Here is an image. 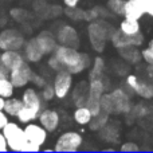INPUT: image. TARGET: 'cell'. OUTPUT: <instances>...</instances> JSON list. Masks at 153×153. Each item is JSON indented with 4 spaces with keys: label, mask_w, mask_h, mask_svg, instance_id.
Listing matches in <instances>:
<instances>
[{
    "label": "cell",
    "mask_w": 153,
    "mask_h": 153,
    "mask_svg": "<svg viewBox=\"0 0 153 153\" xmlns=\"http://www.w3.org/2000/svg\"><path fill=\"white\" fill-rule=\"evenodd\" d=\"M54 55L58 59L62 70H66L70 74L78 75L87 71L91 65V55L85 51H79L78 48L69 46L58 45L54 50Z\"/></svg>",
    "instance_id": "6da1fadb"
},
{
    "label": "cell",
    "mask_w": 153,
    "mask_h": 153,
    "mask_svg": "<svg viewBox=\"0 0 153 153\" xmlns=\"http://www.w3.org/2000/svg\"><path fill=\"white\" fill-rule=\"evenodd\" d=\"M5 140H7L8 151L11 152H27V153H35L40 152L42 148L35 144H31L27 141L24 136V130L22 124L18 121H8L7 125L1 129Z\"/></svg>",
    "instance_id": "7a4b0ae2"
},
{
    "label": "cell",
    "mask_w": 153,
    "mask_h": 153,
    "mask_svg": "<svg viewBox=\"0 0 153 153\" xmlns=\"http://www.w3.org/2000/svg\"><path fill=\"white\" fill-rule=\"evenodd\" d=\"M113 24H110L106 19H95L89 22L87 24V36H89L90 47L95 53L101 54L106 48V45L109 42V35L113 30Z\"/></svg>",
    "instance_id": "3957f363"
},
{
    "label": "cell",
    "mask_w": 153,
    "mask_h": 153,
    "mask_svg": "<svg viewBox=\"0 0 153 153\" xmlns=\"http://www.w3.org/2000/svg\"><path fill=\"white\" fill-rule=\"evenodd\" d=\"M83 145V136L76 130H66L61 133L54 144V152H66L74 153L81 151Z\"/></svg>",
    "instance_id": "277c9868"
},
{
    "label": "cell",
    "mask_w": 153,
    "mask_h": 153,
    "mask_svg": "<svg viewBox=\"0 0 153 153\" xmlns=\"http://www.w3.org/2000/svg\"><path fill=\"white\" fill-rule=\"evenodd\" d=\"M51 83L54 87L55 98L59 101H63L71 93V89L74 86V75L70 74L66 70H58L54 73V78Z\"/></svg>",
    "instance_id": "5b68a950"
},
{
    "label": "cell",
    "mask_w": 153,
    "mask_h": 153,
    "mask_svg": "<svg viewBox=\"0 0 153 153\" xmlns=\"http://www.w3.org/2000/svg\"><path fill=\"white\" fill-rule=\"evenodd\" d=\"M109 42L113 45L114 48L120 50V48H125V47H143L144 43H145V36H144L143 32L137 35H133V36H128L124 35L118 31L117 27H113V30L110 31L109 35Z\"/></svg>",
    "instance_id": "8992f818"
},
{
    "label": "cell",
    "mask_w": 153,
    "mask_h": 153,
    "mask_svg": "<svg viewBox=\"0 0 153 153\" xmlns=\"http://www.w3.org/2000/svg\"><path fill=\"white\" fill-rule=\"evenodd\" d=\"M26 36L24 32L15 27L4 28L0 31V50H22Z\"/></svg>",
    "instance_id": "52a82bcc"
},
{
    "label": "cell",
    "mask_w": 153,
    "mask_h": 153,
    "mask_svg": "<svg viewBox=\"0 0 153 153\" xmlns=\"http://www.w3.org/2000/svg\"><path fill=\"white\" fill-rule=\"evenodd\" d=\"M109 94H110L111 102H113V116H117V114L126 116V114H129L133 102L130 93L126 89L116 87V89L109 90Z\"/></svg>",
    "instance_id": "ba28073f"
},
{
    "label": "cell",
    "mask_w": 153,
    "mask_h": 153,
    "mask_svg": "<svg viewBox=\"0 0 153 153\" xmlns=\"http://www.w3.org/2000/svg\"><path fill=\"white\" fill-rule=\"evenodd\" d=\"M32 73H34V70L31 67V63L24 61L8 73V78L12 82L15 89H23V87L28 86L31 83Z\"/></svg>",
    "instance_id": "9c48e42d"
},
{
    "label": "cell",
    "mask_w": 153,
    "mask_h": 153,
    "mask_svg": "<svg viewBox=\"0 0 153 153\" xmlns=\"http://www.w3.org/2000/svg\"><path fill=\"white\" fill-rule=\"evenodd\" d=\"M54 35H55L58 45L69 46V47L74 48H79V46H81V36H79L76 28L71 24L62 23Z\"/></svg>",
    "instance_id": "30bf717a"
},
{
    "label": "cell",
    "mask_w": 153,
    "mask_h": 153,
    "mask_svg": "<svg viewBox=\"0 0 153 153\" xmlns=\"http://www.w3.org/2000/svg\"><path fill=\"white\" fill-rule=\"evenodd\" d=\"M23 130L28 143L35 144V145L40 146V148H43L47 144L48 132L38 121H31L28 124H24Z\"/></svg>",
    "instance_id": "8fae6325"
},
{
    "label": "cell",
    "mask_w": 153,
    "mask_h": 153,
    "mask_svg": "<svg viewBox=\"0 0 153 153\" xmlns=\"http://www.w3.org/2000/svg\"><path fill=\"white\" fill-rule=\"evenodd\" d=\"M36 121L45 128L46 130L50 133H55L56 130L61 128L62 124V117L56 109H51V108H43L40 110L39 116H38Z\"/></svg>",
    "instance_id": "7c38bea8"
},
{
    "label": "cell",
    "mask_w": 153,
    "mask_h": 153,
    "mask_svg": "<svg viewBox=\"0 0 153 153\" xmlns=\"http://www.w3.org/2000/svg\"><path fill=\"white\" fill-rule=\"evenodd\" d=\"M22 103H23L24 108H28L31 110L40 113L43 108H45V102L40 98L39 90L34 86H26L23 87V91H22Z\"/></svg>",
    "instance_id": "4fadbf2b"
},
{
    "label": "cell",
    "mask_w": 153,
    "mask_h": 153,
    "mask_svg": "<svg viewBox=\"0 0 153 153\" xmlns=\"http://www.w3.org/2000/svg\"><path fill=\"white\" fill-rule=\"evenodd\" d=\"M146 5H148V0H125L122 18L141 20L146 15Z\"/></svg>",
    "instance_id": "5bb4252c"
},
{
    "label": "cell",
    "mask_w": 153,
    "mask_h": 153,
    "mask_svg": "<svg viewBox=\"0 0 153 153\" xmlns=\"http://www.w3.org/2000/svg\"><path fill=\"white\" fill-rule=\"evenodd\" d=\"M34 38H35V40H36V43L39 45L40 50H42L45 56L51 55V54L54 53V50L56 48V46H58L55 35H54V32L50 31V30H42V31L38 32Z\"/></svg>",
    "instance_id": "9a60e30c"
},
{
    "label": "cell",
    "mask_w": 153,
    "mask_h": 153,
    "mask_svg": "<svg viewBox=\"0 0 153 153\" xmlns=\"http://www.w3.org/2000/svg\"><path fill=\"white\" fill-rule=\"evenodd\" d=\"M20 51L23 54L24 61H27L28 63H39L45 58V55H43L42 50H40L39 45L36 43L34 36L30 38V39H26Z\"/></svg>",
    "instance_id": "2e32d148"
},
{
    "label": "cell",
    "mask_w": 153,
    "mask_h": 153,
    "mask_svg": "<svg viewBox=\"0 0 153 153\" xmlns=\"http://www.w3.org/2000/svg\"><path fill=\"white\" fill-rule=\"evenodd\" d=\"M109 90H110V87H109V82L105 75L89 79V82H87V97L89 98L101 100V95Z\"/></svg>",
    "instance_id": "e0dca14e"
},
{
    "label": "cell",
    "mask_w": 153,
    "mask_h": 153,
    "mask_svg": "<svg viewBox=\"0 0 153 153\" xmlns=\"http://www.w3.org/2000/svg\"><path fill=\"white\" fill-rule=\"evenodd\" d=\"M24 62L23 54L19 50H3L0 53V66L8 70V73Z\"/></svg>",
    "instance_id": "ac0fdd59"
},
{
    "label": "cell",
    "mask_w": 153,
    "mask_h": 153,
    "mask_svg": "<svg viewBox=\"0 0 153 153\" xmlns=\"http://www.w3.org/2000/svg\"><path fill=\"white\" fill-rule=\"evenodd\" d=\"M120 132H121V130H120V128H118V124H116V122L111 124L110 121H109L101 130H98L100 137L102 138V140H105L108 144H120L121 143V141H120L121 133Z\"/></svg>",
    "instance_id": "d6986e66"
},
{
    "label": "cell",
    "mask_w": 153,
    "mask_h": 153,
    "mask_svg": "<svg viewBox=\"0 0 153 153\" xmlns=\"http://www.w3.org/2000/svg\"><path fill=\"white\" fill-rule=\"evenodd\" d=\"M133 94L140 97L144 101L152 100L153 98V79L148 78V76H145L143 79L140 78L137 82V86L133 90Z\"/></svg>",
    "instance_id": "ffe728a7"
},
{
    "label": "cell",
    "mask_w": 153,
    "mask_h": 153,
    "mask_svg": "<svg viewBox=\"0 0 153 153\" xmlns=\"http://www.w3.org/2000/svg\"><path fill=\"white\" fill-rule=\"evenodd\" d=\"M118 31L124 35L128 36H133V35H137L141 32V24L140 20H133L129 18H122L118 23Z\"/></svg>",
    "instance_id": "44dd1931"
},
{
    "label": "cell",
    "mask_w": 153,
    "mask_h": 153,
    "mask_svg": "<svg viewBox=\"0 0 153 153\" xmlns=\"http://www.w3.org/2000/svg\"><path fill=\"white\" fill-rule=\"evenodd\" d=\"M106 71V61L103 56L101 55H95L91 59V65L89 67V74L87 78L93 79V78H98V76H103Z\"/></svg>",
    "instance_id": "7402d4cb"
},
{
    "label": "cell",
    "mask_w": 153,
    "mask_h": 153,
    "mask_svg": "<svg viewBox=\"0 0 153 153\" xmlns=\"http://www.w3.org/2000/svg\"><path fill=\"white\" fill-rule=\"evenodd\" d=\"M91 118H93V114L86 105L75 106L74 111H73V120H74V122L76 125H79V126H87L89 122L91 121Z\"/></svg>",
    "instance_id": "603a6c76"
},
{
    "label": "cell",
    "mask_w": 153,
    "mask_h": 153,
    "mask_svg": "<svg viewBox=\"0 0 153 153\" xmlns=\"http://www.w3.org/2000/svg\"><path fill=\"white\" fill-rule=\"evenodd\" d=\"M69 97H71L74 106L85 105L86 98H87V82L86 81H82V82H79L75 87L73 86L71 93H70Z\"/></svg>",
    "instance_id": "cb8c5ba5"
},
{
    "label": "cell",
    "mask_w": 153,
    "mask_h": 153,
    "mask_svg": "<svg viewBox=\"0 0 153 153\" xmlns=\"http://www.w3.org/2000/svg\"><path fill=\"white\" fill-rule=\"evenodd\" d=\"M118 54L124 61H126L128 63H138L141 61V54L138 47H125V48H120Z\"/></svg>",
    "instance_id": "d4e9b609"
},
{
    "label": "cell",
    "mask_w": 153,
    "mask_h": 153,
    "mask_svg": "<svg viewBox=\"0 0 153 153\" xmlns=\"http://www.w3.org/2000/svg\"><path fill=\"white\" fill-rule=\"evenodd\" d=\"M23 103H22V100L18 97H10V98H5V102H4V108L3 110L5 111L8 117H16V114L19 113V110L22 109Z\"/></svg>",
    "instance_id": "484cf974"
},
{
    "label": "cell",
    "mask_w": 153,
    "mask_h": 153,
    "mask_svg": "<svg viewBox=\"0 0 153 153\" xmlns=\"http://www.w3.org/2000/svg\"><path fill=\"white\" fill-rule=\"evenodd\" d=\"M109 121H110V116H109L108 113L101 110L97 116H93L91 121L89 122L87 126H89V129L91 130V132H98V130L102 129Z\"/></svg>",
    "instance_id": "4316f807"
},
{
    "label": "cell",
    "mask_w": 153,
    "mask_h": 153,
    "mask_svg": "<svg viewBox=\"0 0 153 153\" xmlns=\"http://www.w3.org/2000/svg\"><path fill=\"white\" fill-rule=\"evenodd\" d=\"M149 113H151V108L145 102H138L136 105H132V109H130L129 114H126V116H132L133 118H144Z\"/></svg>",
    "instance_id": "83f0119b"
},
{
    "label": "cell",
    "mask_w": 153,
    "mask_h": 153,
    "mask_svg": "<svg viewBox=\"0 0 153 153\" xmlns=\"http://www.w3.org/2000/svg\"><path fill=\"white\" fill-rule=\"evenodd\" d=\"M15 87L8 76H0V97L10 98L15 94Z\"/></svg>",
    "instance_id": "f1b7e54d"
},
{
    "label": "cell",
    "mask_w": 153,
    "mask_h": 153,
    "mask_svg": "<svg viewBox=\"0 0 153 153\" xmlns=\"http://www.w3.org/2000/svg\"><path fill=\"white\" fill-rule=\"evenodd\" d=\"M10 16L12 18L13 22H16V23L24 24L30 18H31V13H30L27 10H24V8L15 7L10 11Z\"/></svg>",
    "instance_id": "f546056e"
},
{
    "label": "cell",
    "mask_w": 153,
    "mask_h": 153,
    "mask_svg": "<svg viewBox=\"0 0 153 153\" xmlns=\"http://www.w3.org/2000/svg\"><path fill=\"white\" fill-rule=\"evenodd\" d=\"M124 4L125 0H106L105 7L108 8L111 15L122 18L124 16Z\"/></svg>",
    "instance_id": "4dcf8cb0"
},
{
    "label": "cell",
    "mask_w": 153,
    "mask_h": 153,
    "mask_svg": "<svg viewBox=\"0 0 153 153\" xmlns=\"http://www.w3.org/2000/svg\"><path fill=\"white\" fill-rule=\"evenodd\" d=\"M39 94H40V98L43 100V102H51V101L55 100V93H54V87H53V83L47 81V83L43 87L39 89Z\"/></svg>",
    "instance_id": "1f68e13d"
},
{
    "label": "cell",
    "mask_w": 153,
    "mask_h": 153,
    "mask_svg": "<svg viewBox=\"0 0 153 153\" xmlns=\"http://www.w3.org/2000/svg\"><path fill=\"white\" fill-rule=\"evenodd\" d=\"M100 103H101V110L108 113L109 116H113V102H111V97L109 94V91H105L102 95H101V100H100Z\"/></svg>",
    "instance_id": "d6a6232c"
},
{
    "label": "cell",
    "mask_w": 153,
    "mask_h": 153,
    "mask_svg": "<svg viewBox=\"0 0 153 153\" xmlns=\"http://www.w3.org/2000/svg\"><path fill=\"white\" fill-rule=\"evenodd\" d=\"M65 13H66L67 18H70L74 22L85 20V10H81V8H78V7L66 8V10H65Z\"/></svg>",
    "instance_id": "836d02e7"
},
{
    "label": "cell",
    "mask_w": 153,
    "mask_h": 153,
    "mask_svg": "<svg viewBox=\"0 0 153 153\" xmlns=\"http://www.w3.org/2000/svg\"><path fill=\"white\" fill-rule=\"evenodd\" d=\"M46 83H47V78H46L45 75H42L40 73H36V71L32 73V76H31V85L32 86L36 87V89L39 90L40 87H43Z\"/></svg>",
    "instance_id": "e575fe53"
},
{
    "label": "cell",
    "mask_w": 153,
    "mask_h": 153,
    "mask_svg": "<svg viewBox=\"0 0 153 153\" xmlns=\"http://www.w3.org/2000/svg\"><path fill=\"white\" fill-rule=\"evenodd\" d=\"M120 152H140L141 148L133 141H124V143H120L118 146Z\"/></svg>",
    "instance_id": "d590c367"
},
{
    "label": "cell",
    "mask_w": 153,
    "mask_h": 153,
    "mask_svg": "<svg viewBox=\"0 0 153 153\" xmlns=\"http://www.w3.org/2000/svg\"><path fill=\"white\" fill-rule=\"evenodd\" d=\"M141 54V61H144L146 65H152L153 66V48H151L149 46L143 47L140 50Z\"/></svg>",
    "instance_id": "8d00e7d4"
},
{
    "label": "cell",
    "mask_w": 153,
    "mask_h": 153,
    "mask_svg": "<svg viewBox=\"0 0 153 153\" xmlns=\"http://www.w3.org/2000/svg\"><path fill=\"white\" fill-rule=\"evenodd\" d=\"M47 67L51 70V71H58V70H62L61 69V65H59L58 59L55 58V55L54 54H51V55H48V59H47Z\"/></svg>",
    "instance_id": "74e56055"
},
{
    "label": "cell",
    "mask_w": 153,
    "mask_h": 153,
    "mask_svg": "<svg viewBox=\"0 0 153 153\" xmlns=\"http://www.w3.org/2000/svg\"><path fill=\"white\" fill-rule=\"evenodd\" d=\"M82 0H62V3H63V5L66 8H74V7H78L79 4H81Z\"/></svg>",
    "instance_id": "f35d334b"
},
{
    "label": "cell",
    "mask_w": 153,
    "mask_h": 153,
    "mask_svg": "<svg viewBox=\"0 0 153 153\" xmlns=\"http://www.w3.org/2000/svg\"><path fill=\"white\" fill-rule=\"evenodd\" d=\"M10 121V117L5 114L4 110H0V130L3 129V128L7 125V122Z\"/></svg>",
    "instance_id": "ab89813d"
},
{
    "label": "cell",
    "mask_w": 153,
    "mask_h": 153,
    "mask_svg": "<svg viewBox=\"0 0 153 153\" xmlns=\"http://www.w3.org/2000/svg\"><path fill=\"white\" fill-rule=\"evenodd\" d=\"M0 152H8L7 140H5V137H4L1 130H0Z\"/></svg>",
    "instance_id": "60d3db41"
},
{
    "label": "cell",
    "mask_w": 153,
    "mask_h": 153,
    "mask_svg": "<svg viewBox=\"0 0 153 153\" xmlns=\"http://www.w3.org/2000/svg\"><path fill=\"white\" fill-rule=\"evenodd\" d=\"M146 15L151 16L153 19V0H148V5H146Z\"/></svg>",
    "instance_id": "b9f144b4"
},
{
    "label": "cell",
    "mask_w": 153,
    "mask_h": 153,
    "mask_svg": "<svg viewBox=\"0 0 153 153\" xmlns=\"http://www.w3.org/2000/svg\"><path fill=\"white\" fill-rule=\"evenodd\" d=\"M4 102H5V98L0 97V110H3V108H4Z\"/></svg>",
    "instance_id": "7bdbcfd3"
},
{
    "label": "cell",
    "mask_w": 153,
    "mask_h": 153,
    "mask_svg": "<svg viewBox=\"0 0 153 153\" xmlns=\"http://www.w3.org/2000/svg\"><path fill=\"white\" fill-rule=\"evenodd\" d=\"M146 46H149L151 48H153V38H151V39H149V42H148V45H146Z\"/></svg>",
    "instance_id": "ee69618b"
}]
</instances>
